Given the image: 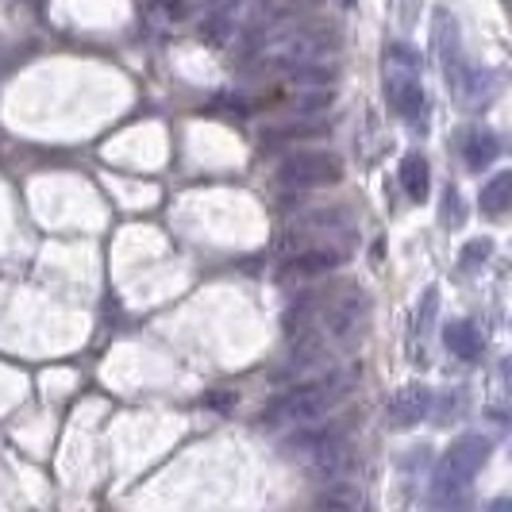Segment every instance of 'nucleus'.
Masks as SVG:
<instances>
[{
    "label": "nucleus",
    "mask_w": 512,
    "mask_h": 512,
    "mask_svg": "<svg viewBox=\"0 0 512 512\" xmlns=\"http://www.w3.org/2000/svg\"><path fill=\"white\" fill-rule=\"evenodd\" d=\"M320 135H332V120L324 116H289L278 120L262 131V147H297L308 139H320Z\"/></svg>",
    "instance_id": "obj_9"
},
{
    "label": "nucleus",
    "mask_w": 512,
    "mask_h": 512,
    "mask_svg": "<svg viewBox=\"0 0 512 512\" xmlns=\"http://www.w3.org/2000/svg\"><path fill=\"white\" fill-rule=\"evenodd\" d=\"M355 235V216L351 208L335 205V208H305L297 212L282 231V247L293 251H305V247H324V243H343Z\"/></svg>",
    "instance_id": "obj_5"
},
{
    "label": "nucleus",
    "mask_w": 512,
    "mask_h": 512,
    "mask_svg": "<svg viewBox=\"0 0 512 512\" xmlns=\"http://www.w3.org/2000/svg\"><path fill=\"white\" fill-rule=\"evenodd\" d=\"M347 258H351V243L305 247V251H293V255L282 262V278L285 282H312V278H328V274H335Z\"/></svg>",
    "instance_id": "obj_7"
},
{
    "label": "nucleus",
    "mask_w": 512,
    "mask_h": 512,
    "mask_svg": "<svg viewBox=\"0 0 512 512\" xmlns=\"http://www.w3.org/2000/svg\"><path fill=\"white\" fill-rule=\"evenodd\" d=\"M389 54H393V62H397V66H405V74L416 66V54H412L409 47H401V43H393V47H389Z\"/></svg>",
    "instance_id": "obj_19"
},
{
    "label": "nucleus",
    "mask_w": 512,
    "mask_h": 512,
    "mask_svg": "<svg viewBox=\"0 0 512 512\" xmlns=\"http://www.w3.org/2000/svg\"><path fill=\"white\" fill-rule=\"evenodd\" d=\"M285 455L301 462L308 474L339 482L343 470L351 466V443L339 424H305V428H293V436L285 439Z\"/></svg>",
    "instance_id": "obj_3"
},
{
    "label": "nucleus",
    "mask_w": 512,
    "mask_h": 512,
    "mask_svg": "<svg viewBox=\"0 0 512 512\" xmlns=\"http://www.w3.org/2000/svg\"><path fill=\"white\" fill-rule=\"evenodd\" d=\"M497 154H501V139H497L489 128L466 131V139H462V158H466L470 170H486Z\"/></svg>",
    "instance_id": "obj_12"
},
{
    "label": "nucleus",
    "mask_w": 512,
    "mask_h": 512,
    "mask_svg": "<svg viewBox=\"0 0 512 512\" xmlns=\"http://www.w3.org/2000/svg\"><path fill=\"white\" fill-rule=\"evenodd\" d=\"M359 509V493L347 482H332V486L320 493L316 501V512H355Z\"/></svg>",
    "instance_id": "obj_15"
},
{
    "label": "nucleus",
    "mask_w": 512,
    "mask_h": 512,
    "mask_svg": "<svg viewBox=\"0 0 512 512\" xmlns=\"http://www.w3.org/2000/svg\"><path fill=\"white\" fill-rule=\"evenodd\" d=\"M401 185H405V193H409L412 201H424L428 197V189H432V166H428V158L424 154H405V162H401Z\"/></svg>",
    "instance_id": "obj_13"
},
{
    "label": "nucleus",
    "mask_w": 512,
    "mask_h": 512,
    "mask_svg": "<svg viewBox=\"0 0 512 512\" xmlns=\"http://www.w3.org/2000/svg\"><path fill=\"white\" fill-rule=\"evenodd\" d=\"M489 451H493V443L486 436H462L447 447V455L436 466V478H432V497H436L439 509L459 505L462 497L470 493L478 470L486 466Z\"/></svg>",
    "instance_id": "obj_4"
},
{
    "label": "nucleus",
    "mask_w": 512,
    "mask_h": 512,
    "mask_svg": "<svg viewBox=\"0 0 512 512\" xmlns=\"http://www.w3.org/2000/svg\"><path fill=\"white\" fill-rule=\"evenodd\" d=\"M432 389L428 385H405V389H397L393 397H389V405H385V424L389 428H397V432H405L412 424H420L428 412H432Z\"/></svg>",
    "instance_id": "obj_8"
},
{
    "label": "nucleus",
    "mask_w": 512,
    "mask_h": 512,
    "mask_svg": "<svg viewBox=\"0 0 512 512\" xmlns=\"http://www.w3.org/2000/svg\"><path fill=\"white\" fill-rule=\"evenodd\" d=\"M385 101L397 116L405 120H420L424 116V85L416 81L412 74H389L385 77Z\"/></svg>",
    "instance_id": "obj_10"
},
{
    "label": "nucleus",
    "mask_w": 512,
    "mask_h": 512,
    "mask_svg": "<svg viewBox=\"0 0 512 512\" xmlns=\"http://www.w3.org/2000/svg\"><path fill=\"white\" fill-rule=\"evenodd\" d=\"M489 255H493V239H470V243L462 247L459 266H462V270H474V266L489 262Z\"/></svg>",
    "instance_id": "obj_18"
},
{
    "label": "nucleus",
    "mask_w": 512,
    "mask_h": 512,
    "mask_svg": "<svg viewBox=\"0 0 512 512\" xmlns=\"http://www.w3.org/2000/svg\"><path fill=\"white\" fill-rule=\"evenodd\" d=\"M486 512H512V501H509V497H497V501H493Z\"/></svg>",
    "instance_id": "obj_20"
},
{
    "label": "nucleus",
    "mask_w": 512,
    "mask_h": 512,
    "mask_svg": "<svg viewBox=\"0 0 512 512\" xmlns=\"http://www.w3.org/2000/svg\"><path fill=\"white\" fill-rule=\"evenodd\" d=\"M462 220H466V212H462V193L451 185V189L443 193V216H439V224L455 231V228H462Z\"/></svg>",
    "instance_id": "obj_17"
},
{
    "label": "nucleus",
    "mask_w": 512,
    "mask_h": 512,
    "mask_svg": "<svg viewBox=\"0 0 512 512\" xmlns=\"http://www.w3.org/2000/svg\"><path fill=\"white\" fill-rule=\"evenodd\" d=\"M339 47L332 24H274L255 27L247 35V66L262 74H297L312 66H328Z\"/></svg>",
    "instance_id": "obj_1"
},
{
    "label": "nucleus",
    "mask_w": 512,
    "mask_h": 512,
    "mask_svg": "<svg viewBox=\"0 0 512 512\" xmlns=\"http://www.w3.org/2000/svg\"><path fill=\"white\" fill-rule=\"evenodd\" d=\"M443 347L462 362H474L482 355V335L478 328L470 324V320H451L447 328H443Z\"/></svg>",
    "instance_id": "obj_11"
},
{
    "label": "nucleus",
    "mask_w": 512,
    "mask_h": 512,
    "mask_svg": "<svg viewBox=\"0 0 512 512\" xmlns=\"http://www.w3.org/2000/svg\"><path fill=\"white\" fill-rule=\"evenodd\" d=\"M274 181L282 189H328L343 181V158L332 151H297L278 162Z\"/></svg>",
    "instance_id": "obj_6"
},
{
    "label": "nucleus",
    "mask_w": 512,
    "mask_h": 512,
    "mask_svg": "<svg viewBox=\"0 0 512 512\" xmlns=\"http://www.w3.org/2000/svg\"><path fill=\"white\" fill-rule=\"evenodd\" d=\"M436 312H439V289L428 285L424 297H420V308H416V320H412V339H428L432 335V324H436Z\"/></svg>",
    "instance_id": "obj_16"
},
{
    "label": "nucleus",
    "mask_w": 512,
    "mask_h": 512,
    "mask_svg": "<svg viewBox=\"0 0 512 512\" xmlns=\"http://www.w3.org/2000/svg\"><path fill=\"white\" fill-rule=\"evenodd\" d=\"M351 393V374L343 370H328L312 382H301L293 389H285L282 397L262 412V428L270 432H293V428H305V424H316L324 412H332L343 397Z\"/></svg>",
    "instance_id": "obj_2"
},
{
    "label": "nucleus",
    "mask_w": 512,
    "mask_h": 512,
    "mask_svg": "<svg viewBox=\"0 0 512 512\" xmlns=\"http://www.w3.org/2000/svg\"><path fill=\"white\" fill-rule=\"evenodd\" d=\"M509 201H512V174L501 170V174L489 178L486 189H482V212H486L489 220H501V216L509 212Z\"/></svg>",
    "instance_id": "obj_14"
}]
</instances>
